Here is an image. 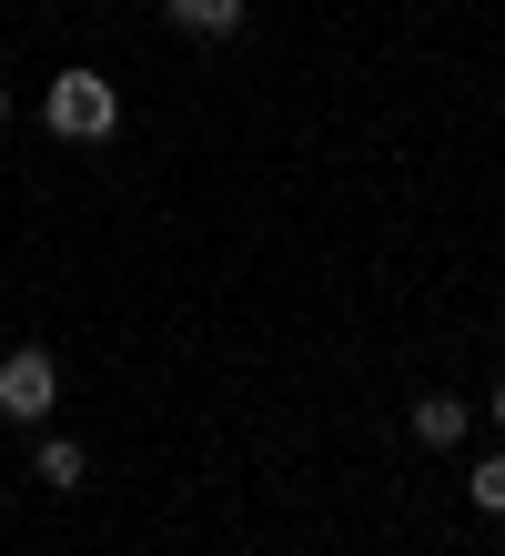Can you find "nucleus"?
<instances>
[{
    "label": "nucleus",
    "instance_id": "obj_5",
    "mask_svg": "<svg viewBox=\"0 0 505 556\" xmlns=\"http://www.w3.org/2000/svg\"><path fill=\"white\" fill-rule=\"evenodd\" d=\"M30 476H41V485H61V496H72V485H81V445H72V435H51L41 455H30Z\"/></svg>",
    "mask_w": 505,
    "mask_h": 556
},
{
    "label": "nucleus",
    "instance_id": "obj_6",
    "mask_svg": "<svg viewBox=\"0 0 505 556\" xmlns=\"http://www.w3.org/2000/svg\"><path fill=\"white\" fill-rule=\"evenodd\" d=\"M465 496H476L485 516H505V455H485V466H476V476H465Z\"/></svg>",
    "mask_w": 505,
    "mask_h": 556
},
{
    "label": "nucleus",
    "instance_id": "obj_3",
    "mask_svg": "<svg viewBox=\"0 0 505 556\" xmlns=\"http://www.w3.org/2000/svg\"><path fill=\"white\" fill-rule=\"evenodd\" d=\"M162 11H173L192 41H232V30H243V0H162Z\"/></svg>",
    "mask_w": 505,
    "mask_h": 556
},
{
    "label": "nucleus",
    "instance_id": "obj_7",
    "mask_svg": "<svg viewBox=\"0 0 505 556\" xmlns=\"http://www.w3.org/2000/svg\"><path fill=\"white\" fill-rule=\"evenodd\" d=\"M0 132H11V81H0Z\"/></svg>",
    "mask_w": 505,
    "mask_h": 556
},
{
    "label": "nucleus",
    "instance_id": "obj_1",
    "mask_svg": "<svg viewBox=\"0 0 505 556\" xmlns=\"http://www.w3.org/2000/svg\"><path fill=\"white\" fill-rule=\"evenodd\" d=\"M41 122L61 142H112L122 132V91L101 81V72H61L51 91H41Z\"/></svg>",
    "mask_w": 505,
    "mask_h": 556
},
{
    "label": "nucleus",
    "instance_id": "obj_8",
    "mask_svg": "<svg viewBox=\"0 0 505 556\" xmlns=\"http://www.w3.org/2000/svg\"><path fill=\"white\" fill-rule=\"evenodd\" d=\"M485 415H495V425H505V384H495V405H485Z\"/></svg>",
    "mask_w": 505,
    "mask_h": 556
},
{
    "label": "nucleus",
    "instance_id": "obj_2",
    "mask_svg": "<svg viewBox=\"0 0 505 556\" xmlns=\"http://www.w3.org/2000/svg\"><path fill=\"white\" fill-rule=\"evenodd\" d=\"M51 405H61V365H51V354L41 344L0 354V415H11V425H41Z\"/></svg>",
    "mask_w": 505,
    "mask_h": 556
},
{
    "label": "nucleus",
    "instance_id": "obj_4",
    "mask_svg": "<svg viewBox=\"0 0 505 556\" xmlns=\"http://www.w3.org/2000/svg\"><path fill=\"white\" fill-rule=\"evenodd\" d=\"M415 445H465V395H415Z\"/></svg>",
    "mask_w": 505,
    "mask_h": 556
}]
</instances>
